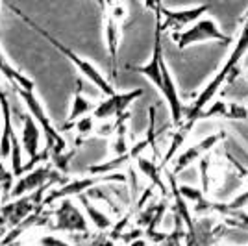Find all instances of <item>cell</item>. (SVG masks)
Masks as SVG:
<instances>
[{
  "label": "cell",
  "mask_w": 248,
  "mask_h": 246,
  "mask_svg": "<svg viewBox=\"0 0 248 246\" xmlns=\"http://www.w3.org/2000/svg\"><path fill=\"white\" fill-rule=\"evenodd\" d=\"M10 10L13 11V13H15L19 19H22V21L26 22V24L30 26L31 30L37 31L39 35H43V37H45V39H46L48 43H50L52 46L56 48V50L62 52L63 56H65V58H67V60H69V62L74 65V69L80 72V74H82L85 80H89V82L93 83L94 87H96L98 91L102 92V94H106V96H111V94H115V92H117L113 89V85H111V83L106 80V76H104L102 72H100L98 69H96V67H94L93 63L87 62V60H83L82 56H78V54H76L74 50H71L69 46H65L62 41H58L54 35H50L48 31L45 30V28H41V26H39V24H37L35 21H31L30 17H28L26 13H22L19 8H15V6H10Z\"/></svg>",
  "instance_id": "1"
},
{
  "label": "cell",
  "mask_w": 248,
  "mask_h": 246,
  "mask_svg": "<svg viewBox=\"0 0 248 246\" xmlns=\"http://www.w3.org/2000/svg\"><path fill=\"white\" fill-rule=\"evenodd\" d=\"M0 113H2V135H0V157H11V172L15 178L22 176V144L17 139L13 121H11V106L8 100L6 87L0 82Z\"/></svg>",
  "instance_id": "2"
},
{
  "label": "cell",
  "mask_w": 248,
  "mask_h": 246,
  "mask_svg": "<svg viewBox=\"0 0 248 246\" xmlns=\"http://www.w3.org/2000/svg\"><path fill=\"white\" fill-rule=\"evenodd\" d=\"M15 91L21 96L22 102L26 104V108H28V111L31 113V117H33V119L37 121V124L41 126L43 135H45V139H46V148L50 150V157L65 154V152H67V143H65V139H63L62 132L52 124L50 117H48V113L45 111V108H43L41 100L37 98L35 91H26V89H15Z\"/></svg>",
  "instance_id": "3"
},
{
  "label": "cell",
  "mask_w": 248,
  "mask_h": 246,
  "mask_svg": "<svg viewBox=\"0 0 248 246\" xmlns=\"http://www.w3.org/2000/svg\"><path fill=\"white\" fill-rule=\"evenodd\" d=\"M50 187L52 185H45L41 189L30 193V195L19 196L17 200L2 205L0 207V230H13L15 226H19L26 218H30L33 213H37L39 211V204L43 205V200L46 196L45 193Z\"/></svg>",
  "instance_id": "4"
},
{
  "label": "cell",
  "mask_w": 248,
  "mask_h": 246,
  "mask_svg": "<svg viewBox=\"0 0 248 246\" xmlns=\"http://www.w3.org/2000/svg\"><path fill=\"white\" fill-rule=\"evenodd\" d=\"M126 174L123 172H111V174H91L87 178H78L73 182H65L62 187L52 189L48 195L45 196L43 205L50 204V202H58L63 198H71V196H80L87 191H91L93 187L102 184H126Z\"/></svg>",
  "instance_id": "5"
},
{
  "label": "cell",
  "mask_w": 248,
  "mask_h": 246,
  "mask_svg": "<svg viewBox=\"0 0 248 246\" xmlns=\"http://www.w3.org/2000/svg\"><path fill=\"white\" fill-rule=\"evenodd\" d=\"M58 182H63V178L62 172L54 165H39V167L31 169L30 172L17 178V182L13 184V189H11V196L19 198V196L30 195L45 185H54Z\"/></svg>",
  "instance_id": "6"
},
{
  "label": "cell",
  "mask_w": 248,
  "mask_h": 246,
  "mask_svg": "<svg viewBox=\"0 0 248 246\" xmlns=\"http://www.w3.org/2000/svg\"><path fill=\"white\" fill-rule=\"evenodd\" d=\"M172 39L178 45V48H187L191 45H197L202 41H209V39H217V41L228 43L226 35L220 31V28L217 26V22L209 17H202L200 21H197L193 26H189L182 31H174Z\"/></svg>",
  "instance_id": "7"
},
{
  "label": "cell",
  "mask_w": 248,
  "mask_h": 246,
  "mask_svg": "<svg viewBox=\"0 0 248 246\" xmlns=\"http://www.w3.org/2000/svg\"><path fill=\"white\" fill-rule=\"evenodd\" d=\"M139 96H143V89H134V91L128 92H115L111 96H106L102 102L94 108L93 117L96 121H117L123 115H126V109Z\"/></svg>",
  "instance_id": "8"
},
{
  "label": "cell",
  "mask_w": 248,
  "mask_h": 246,
  "mask_svg": "<svg viewBox=\"0 0 248 246\" xmlns=\"http://www.w3.org/2000/svg\"><path fill=\"white\" fill-rule=\"evenodd\" d=\"M207 11H209L207 4L189 8V10H165V8H161L157 13V21L161 24V30L182 31L186 30L187 26H193L197 21H200Z\"/></svg>",
  "instance_id": "9"
},
{
  "label": "cell",
  "mask_w": 248,
  "mask_h": 246,
  "mask_svg": "<svg viewBox=\"0 0 248 246\" xmlns=\"http://www.w3.org/2000/svg\"><path fill=\"white\" fill-rule=\"evenodd\" d=\"M54 218H56V230L62 231H89L87 226V215L83 213L78 205L74 204L73 200L63 198L60 202V207L54 211Z\"/></svg>",
  "instance_id": "10"
},
{
  "label": "cell",
  "mask_w": 248,
  "mask_h": 246,
  "mask_svg": "<svg viewBox=\"0 0 248 246\" xmlns=\"http://www.w3.org/2000/svg\"><path fill=\"white\" fill-rule=\"evenodd\" d=\"M218 141H220V135L218 134L207 135L204 139H200L198 143L191 144L184 152H180V154L174 157V163H172V174H178V172L189 169V167L195 163V161H198L202 155H206L211 148H215Z\"/></svg>",
  "instance_id": "11"
},
{
  "label": "cell",
  "mask_w": 248,
  "mask_h": 246,
  "mask_svg": "<svg viewBox=\"0 0 248 246\" xmlns=\"http://www.w3.org/2000/svg\"><path fill=\"white\" fill-rule=\"evenodd\" d=\"M104 37H106V46L109 54V63H111V72L117 76L119 72V46H121V37H123V24L117 22L104 11Z\"/></svg>",
  "instance_id": "12"
},
{
  "label": "cell",
  "mask_w": 248,
  "mask_h": 246,
  "mask_svg": "<svg viewBox=\"0 0 248 246\" xmlns=\"http://www.w3.org/2000/svg\"><path fill=\"white\" fill-rule=\"evenodd\" d=\"M41 135L43 130L41 126L37 124V121L31 117V113H24L22 117V132H21V144H22V150L28 154L30 159L37 157L41 154L39 146H41Z\"/></svg>",
  "instance_id": "13"
},
{
  "label": "cell",
  "mask_w": 248,
  "mask_h": 246,
  "mask_svg": "<svg viewBox=\"0 0 248 246\" xmlns=\"http://www.w3.org/2000/svg\"><path fill=\"white\" fill-rule=\"evenodd\" d=\"M82 87H83L82 80L78 78V80H76V89H74V94H73V104H71V113H69L67 121L63 123L62 130H69L76 121H80L85 115H91V113L94 111V108H96L87 96H83Z\"/></svg>",
  "instance_id": "14"
},
{
  "label": "cell",
  "mask_w": 248,
  "mask_h": 246,
  "mask_svg": "<svg viewBox=\"0 0 248 246\" xmlns=\"http://www.w3.org/2000/svg\"><path fill=\"white\" fill-rule=\"evenodd\" d=\"M0 76L6 78V82L13 85L15 89H26V91H35V82L24 76L21 71H17L13 65H11L4 54H0Z\"/></svg>",
  "instance_id": "15"
},
{
  "label": "cell",
  "mask_w": 248,
  "mask_h": 246,
  "mask_svg": "<svg viewBox=\"0 0 248 246\" xmlns=\"http://www.w3.org/2000/svg\"><path fill=\"white\" fill-rule=\"evenodd\" d=\"M80 202H82V207L83 211H85V215L89 218V222L98 230V231H106V230H111L113 228V220L109 218V216L102 213L100 209H96L93 204H91V200H89V196L85 195H80Z\"/></svg>",
  "instance_id": "16"
},
{
  "label": "cell",
  "mask_w": 248,
  "mask_h": 246,
  "mask_svg": "<svg viewBox=\"0 0 248 246\" xmlns=\"http://www.w3.org/2000/svg\"><path fill=\"white\" fill-rule=\"evenodd\" d=\"M135 167H137V170H139L141 174L152 182L154 187H159L163 193H167L165 184H163V180H161V170H163V169H161L159 163H155V159H148L145 155H139V157L135 159Z\"/></svg>",
  "instance_id": "17"
},
{
  "label": "cell",
  "mask_w": 248,
  "mask_h": 246,
  "mask_svg": "<svg viewBox=\"0 0 248 246\" xmlns=\"http://www.w3.org/2000/svg\"><path fill=\"white\" fill-rule=\"evenodd\" d=\"M73 128H74V132H76V143L82 144V139H85L87 135H91L94 132V128H96V119L93 117V113H91V115H85L80 121H76L69 130H73Z\"/></svg>",
  "instance_id": "18"
},
{
  "label": "cell",
  "mask_w": 248,
  "mask_h": 246,
  "mask_svg": "<svg viewBox=\"0 0 248 246\" xmlns=\"http://www.w3.org/2000/svg\"><path fill=\"white\" fill-rule=\"evenodd\" d=\"M228 115V104L224 100H211L200 113V119H218Z\"/></svg>",
  "instance_id": "19"
},
{
  "label": "cell",
  "mask_w": 248,
  "mask_h": 246,
  "mask_svg": "<svg viewBox=\"0 0 248 246\" xmlns=\"http://www.w3.org/2000/svg\"><path fill=\"white\" fill-rule=\"evenodd\" d=\"M176 191L180 193L182 198H186L187 202H191V204H195L202 196H206V193H204L202 189H198V187L189 185V184H176Z\"/></svg>",
  "instance_id": "20"
},
{
  "label": "cell",
  "mask_w": 248,
  "mask_h": 246,
  "mask_svg": "<svg viewBox=\"0 0 248 246\" xmlns=\"http://www.w3.org/2000/svg\"><path fill=\"white\" fill-rule=\"evenodd\" d=\"M228 119L232 121H248V108L239 102H233L228 106Z\"/></svg>",
  "instance_id": "21"
},
{
  "label": "cell",
  "mask_w": 248,
  "mask_h": 246,
  "mask_svg": "<svg viewBox=\"0 0 248 246\" xmlns=\"http://www.w3.org/2000/svg\"><path fill=\"white\" fill-rule=\"evenodd\" d=\"M117 132V121H100V124L94 128V134L100 137H111Z\"/></svg>",
  "instance_id": "22"
},
{
  "label": "cell",
  "mask_w": 248,
  "mask_h": 246,
  "mask_svg": "<svg viewBox=\"0 0 248 246\" xmlns=\"http://www.w3.org/2000/svg\"><path fill=\"white\" fill-rule=\"evenodd\" d=\"M37 243H39V246H73L69 245V243H65L63 239H58V237H52V235L41 237Z\"/></svg>",
  "instance_id": "23"
},
{
  "label": "cell",
  "mask_w": 248,
  "mask_h": 246,
  "mask_svg": "<svg viewBox=\"0 0 248 246\" xmlns=\"http://www.w3.org/2000/svg\"><path fill=\"white\" fill-rule=\"evenodd\" d=\"M128 246H152L150 245V241L146 239V237H139V239H135V241H132Z\"/></svg>",
  "instance_id": "24"
},
{
  "label": "cell",
  "mask_w": 248,
  "mask_h": 246,
  "mask_svg": "<svg viewBox=\"0 0 248 246\" xmlns=\"http://www.w3.org/2000/svg\"><path fill=\"white\" fill-rule=\"evenodd\" d=\"M146 8H150V10H155V13H159V10H161V6H157V2L155 0H145Z\"/></svg>",
  "instance_id": "25"
},
{
  "label": "cell",
  "mask_w": 248,
  "mask_h": 246,
  "mask_svg": "<svg viewBox=\"0 0 248 246\" xmlns=\"http://www.w3.org/2000/svg\"><path fill=\"white\" fill-rule=\"evenodd\" d=\"M98 246H117V245H115V239H111V237H108V239H104V241H100V243H98Z\"/></svg>",
  "instance_id": "26"
},
{
  "label": "cell",
  "mask_w": 248,
  "mask_h": 246,
  "mask_svg": "<svg viewBox=\"0 0 248 246\" xmlns=\"http://www.w3.org/2000/svg\"><path fill=\"white\" fill-rule=\"evenodd\" d=\"M247 19H248V11H247Z\"/></svg>",
  "instance_id": "27"
},
{
  "label": "cell",
  "mask_w": 248,
  "mask_h": 246,
  "mask_svg": "<svg viewBox=\"0 0 248 246\" xmlns=\"http://www.w3.org/2000/svg\"><path fill=\"white\" fill-rule=\"evenodd\" d=\"M0 159H2V157H0ZM0 172H2V169H0Z\"/></svg>",
  "instance_id": "28"
},
{
  "label": "cell",
  "mask_w": 248,
  "mask_h": 246,
  "mask_svg": "<svg viewBox=\"0 0 248 246\" xmlns=\"http://www.w3.org/2000/svg\"><path fill=\"white\" fill-rule=\"evenodd\" d=\"M247 246H248V245H247Z\"/></svg>",
  "instance_id": "29"
}]
</instances>
